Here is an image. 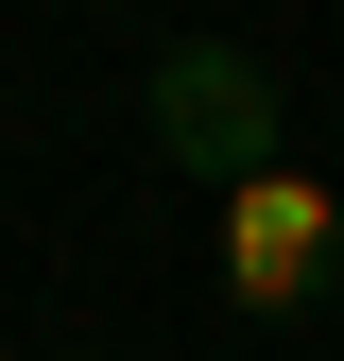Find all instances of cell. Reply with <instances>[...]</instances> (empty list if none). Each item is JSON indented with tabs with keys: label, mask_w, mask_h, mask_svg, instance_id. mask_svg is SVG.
Instances as JSON below:
<instances>
[{
	"label": "cell",
	"mask_w": 344,
	"mask_h": 361,
	"mask_svg": "<svg viewBox=\"0 0 344 361\" xmlns=\"http://www.w3.org/2000/svg\"><path fill=\"white\" fill-rule=\"evenodd\" d=\"M138 104H155V155H172V172H207V190L293 172V155H276V69H258V52H224V35H172Z\"/></svg>",
	"instance_id": "6da1fadb"
},
{
	"label": "cell",
	"mask_w": 344,
	"mask_h": 361,
	"mask_svg": "<svg viewBox=\"0 0 344 361\" xmlns=\"http://www.w3.org/2000/svg\"><path fill=\"white\" fill-rule=\"evenodd\" d=\"M327 276H344V207L310 190V172L224 190V293H241V310H310Z\"/></svg>",
	"instance_id": "7a4b0ae2"
}]
</instances>
